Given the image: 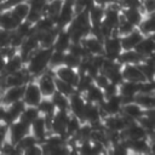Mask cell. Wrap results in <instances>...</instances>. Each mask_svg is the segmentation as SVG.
<instances>
[{"instance_id":"cell-1","label":"cell","mask_w":155,"mask_h":155,"mask_svg":"<svg viewBox=\"0 0 155 155\" xmlns=\"http://www.w3.org/2000/svg\"><path fill=\"white\" fill-rule=\"evenodd\" d=\"M52 50H53L52 47L50 48L39 47L29 56V58L24 63V69L30 76L35 78L48 68V62H50V56L52 53Z\"/></svg>"},{"instance_id":"cell-2","label":"cell","mask_w":155,"mask_h":155,"mask_svg":"<svg viewBox=\"0 0 155 155\" xmlns=\"http://www.w3.org/2000/svg\"><path fill=\"white\" fill-rule=\"evenodd\" d=\"M41 98H42V94L38 86L36 79L35 78L29 79L24 85V91H23V97H22L23 103L29 107H38Z\"/></svg>"},{"instance_id":"cell-3","label":"cell","mask_w":155,"mask_h":155,"mask_svg":"<svg viewBox=\"0 0 155 155\" xmlns=\"http://www.w3.org/2000/svg\"><path fill=\"white\" fill-rule=\"evenodd\" d=\"M28 133H30V125L18 119V120H16L8 125L6 139L8 142H11L12 144H17Z\"/></svg>"},{"instance_id":"cell-4","label":"cell","mask_w":155,"mask_h":155,"mask_svg":"<svg viewBox=\"0 0 155 155\" xmlns=\"http://www.w3.org/2000/svg\"><path fill=\"white\" fill-rule=\"evenodd\" d=\"M35 79H36V82H38V86L40 88L42 97H51L53 92L56 91L53 73L50 69H46L40 75L35 76Z\"/></svg>"},{"instance_id":"cell-5","label":"cell","mask_w":155,"mask_h":155,"mask_svg":"<svg viewBox=\"0 0 155 155\" xmlns=\"http://www.w3.org/2000/svg\"><path fill=\"white\" fill-rule=\"evenodd\" d=\"M121 51H122V47L120 42V36L111 35L103 39V56L105 58L117 59Z\"/></svg>"},{"instance_id":"cell-6","label":"cell","mask_w":155,"mask_h":155,"mask_svg":"<svg viewBox=\"0 0 155 155\" xmlns=\"http://www.w3.org/2000/svg\"><path fill=\"white\" fill-rule=\"evenodd\" d=\"M53 75L70 85H73L75 88H76V85H78V81H79V78H80V74L78 71V69L75 68H70V67H67L64 64L54 68V69H50Z\"/></svg>"},{"instance_id":"cell-7","label":"cell","mask_w":155,"mask_h":155,"mask_svg":"<svg viewBox=\"0 0 155 155\" xmlns=\"http://www.w3.org/2000/svg\"><path fill=\"white\" fill-rule=\"evenodd\" d=\"M101 111H102V117L107 115H116L121 113V107H122V98L121 96L114 94L111 97H108L104 99V102L99 105Z\"/></svg>"},{"instance_id":"cell-8","label":"cell","mask_w":155,"mask_h":155,"mask_svg":"<svg viewBox=\"0 0 155 155\" xmlns=\"http://www.w3.org/2000/svg\"><path fill=\"white\" fill-rule=\"evenodd\" d=\"M30 75L27 73V70L23 68L18 71L11 73V74H4L2 76V88L6 87H13V86H22L25 85V82L28 81V78Z\"/></svg>"},{"instance_id":"cell-9","label":"cell","mask_w":155,"mask_h":155,"mask_svg":"<svg viewBox=\"0 0 155 155\" xmlns=\"http://www.w3.org/2000/svg\"><path fill=\"white\" fill-rule=\"evenodd\" d=\"M68 99H69V111H70V114L79 117L82 121V114H84V109H85V104H86V99H85L84 94L75 91L73 94H70L68 97Z\"/></svg>"},{"instance_id":"cell-10","label":"cell","mask_w":155,"mask_h":155,"mask_svg":"<svg viewBox=\"0 0 155 155\" xmlns=\"http://www.w3.org/2000/svg\"><path fill=\"white\" fill-rule=\"evenodd\" d=\"M75 12H74V7L73 4L70 2H65L63 1L62 7L59 10V13L56 17V25L58 29H64L69 25V23L71 22L73 17H74Z\"/></svg>"},{"instance_id":"cell-11","label":"cell","mask_w":155,"mask_h":155,"mask_svg":"<svg viewBox=\"0 0 155 155\" xmlns=\"http://www.w3.org/2000/svg\"><path fill=\"white\" fill-rule=\"evenodd\" d=\"M81 44L91 56L103 54V40L97 38L96 35H93L91 31L82 38Z\"/></svg>"},{"instance_id":"cell-12","label":"cell","mask_w":155,"mask_h":155,"mask_svg":"<svg viewBox=\"0 0 155 155\" xmlns=\"http://www.w3.org/2000/svg\"><path fill=\"white\" fill-rule=\"evenodd\" d=\"M101 121H102L101 107L98 104L86 102L85 109H84V114H82V122H87L91 126H93V125H96V124H98Z\"/></svg>"},{"instance_id":"cell-13","label":"cell","mask_w":155,"mask_h":155,"mask_svg":"<svg viewBox=\"0 0 155 155\" xmlns=\"http://www.w3.org/2000/svg\"><path fill=\"white\" fill-rule=\"evenodd\" d=\"M126 145L128 148V153H137V154H149L151 153L153 142H149V136L147 138L139 139H126Z\"/></svg>"},{"instance_id":"cell-14","label":"cell","mask_w":155,"mask_h":155,"mask_svg":"<svg viewBox=\"0 0 155 155\" xmlns=\"http://www.w3.org/2000/svg\"><path fill=\"white\" fill-rule=\"evenodd\" d=\"M121 75L124 80L133 82H142L147 80L137 64H121Z\"/></svg>"},{"instance_id":"cell-15","label":"cell","mask_w":155,"mask_h":155,"mask_svg":"<svg viewBox=\"0 0 155 155\" xmlns=\"http://www.w3.org/2000/svg\"><path fill=\"white\" fill-rule=\"evenodd\" d=\"M23 91H24V85L22 86H13V87H6L1 96H0V103L4 105H8L16 101L22 99L23 97Z\"/></svg>"},{"instance_id":"cell-16","label":"cell","mask_w":155,"mask_h":155,"mask_svg":"<svg viewBox=\"0 0 155 155\" xmlns=\"http://www.w3.org/2000/svg\"><path fill=\"white\" fill-rule=\"evenodd\" d=\"M30 133L36 138V140L39 143H42V140L45 139V137L47 136L48 130H47V126H46V121H45V117L44 115H39L31 124H30Z\"/></svg>"},{"instance_id":"cell-17","label":"cell","mask_w":155,"mask_h":155,"mask_svg":"<svg viewBox=\"0 0 155 155\" xmlns=\"http://www.w3.org/2000/svg\"><path fill=\"white\" fill-rule=\"evenodd\" d=\"M24 107H25V104L23 103V101H22V99L16 101V102H13V103L8 104V105L6 107V111H5V115H4L2 121H4L5 124L10 125L11 122H13V121L18 120V117H19L21 113L23 111Z\"/></svg>"},{"instance_id":"cell-18","label":"cell","mask_w":155,"mask_h":155,"mask_svg":"<svg viewBox=\"0 0 155 155\" xmlns=\"http://www.w3.org/2000/svg\"><path fill=\"white\" fill-rule=\"evenodd\" d=\"M136 52H138L142 57H149L154 54L155 51V41H154V35H145L133 48Z\"/></svg>"},{"instance_id":"cell-19","label":"cell","mask_w":155,"mask_h":155,"mask_svg":"<svg viewBox=\"0 0 155 155\" xmlns=\"http://www.w3.org/2000/svg\"><path fill=\"white\" fill-rule=\"evenodd\" d=\"M145 113V109L142 108L139 104H137L136 102H127V103H124L122 107H121V113L124 116H126L127 119L130 120H133V121H137L143 114Z\"/></svg>"},{"instance_id":"cell-20","label":"cell","mask_w":155,"mask_h":155,"mask_svg":"<svg viewBox=\"0 0 155 155\" xmlns=\"http://www.w3.org/2000/svg\"><path fill=\"white\" fill-rule=\"evenodd\" d=\"M144 36H145V35H143L138 28H136L134 30H132V31L128 33L127 35L120 36V42H121L122 50H133V48L136 47V45H137Z\"/></svg>"},{"instance_id":"cell-21","label":"cell","mask_w":155,"mask_h":155,"mask_svg":"<svg viewBox=\"0 0 155 155\" xmlns=\"http://www.w3.org/2000/svg\"><path fill=\"white\" fill-rule=\"evenodd\" d=\"M71 44V39H70V34L68 31V29H59L57 35H56V39H54V42H53V46L52 48L56 50V51H62V52H65L68 50V47L70 46Z\"/></svg>"},{"instance_id":"cell-22","label":"cell","mask_w":155,"mask_h":155,"mask_svg":"<svg viewBox=\"0 0 155 155\" xmlns=\"http://www.w3.org/2000/svg\"><path fill=\"white\" fill-rule=\"evenodd\" d=\"M82 94H84L86 102L94 103V104H98V105H101V104L104 102V99H105L103 88L98 87V86L94 85V84H92Z\"/></svg>"},{"instance_id":"cell-23","label":"cell","mask_w":155,"mask_h":155,"mask_svg":"<svg viewBox=\"0 0 155 155\" xmlns=\"http://www.w3.org/2000/svg\"><path fill=\"white\" fill-rule=\"evenodd\" d=\"M121 16L128 21L131 24H133L136 28L139 25L142 19L144 18V13L139 7H128V8H121Z\"/></svg>"},{"instance_id":"cell-24","label":"cell","mask_w":155,"mask_h":155,"mask_svg":"<svg viewBox=\"0 0 155 155\" xmlns=\"http://www.w3.org/2000/svg\"><path fill=\"white\" fill-rule=\"evenodd\" d=\"M23 68H24V62H23L21 54L18 52H16L13 56L6 58L5 68H4V73L2 74H11V73L18 71V70H21Z\"/></svg>"},{"instance_id":"cell-25","label":"cell","mask_w":155,"mask_h":155,"mask_svg":"<svg viewBox=\"0 0 155 155\" xmlns=\"http://www.w3.org/2000/svg\"><path fill=\"white\" fill-rule=\"evenodd\" d=\"M21 22H18L17 19H15V17L11 15L10 8H4L0 11V28L5 29V30H15L16 27Z\"/></svg>"},{"instance_id":"cell-26","label":"cell","mask_w":155,"mask_h":155,"mask_svg":"<svg viewBox=\"0 0 155 155\" xmlns=\"http://www.w3.org/2000/svg\"><path fill=\"white\" fill-rule=\"evenodd\" d=\"M143 59H144V57H142L134 50H122L116 61L120 64H138Z\"/></svg>"},{"instance_id":"cell-27","label":"cell","mask_w":155,"mask_h":155,"mask_svg":"<svg viewBox=\"0 0 155 155\" xmlns=\"http://www.w3.org/2000/svg\"><path fill=\"white\" fill-rule=\"evenodd\" d=\"M58 30H59V29H58L57 27H54V28L48 29V30H46V31H40V33H38L39 46H40V47H44V48H50V47H52Z\"/></svg>"},{"instance_id":"cell-28","label":"cell","mask_w":155,"mask_h":155,"mask_svg":"<svg viewBox=\"0 0 155 155\" xmlns=\"http://www.w3.org/2000/svg\"><path fill=\"white\" fill-rule=\"evenodd\" d=\"M8 8H10L11 15H12V16L15 17V19H17L18 22L24 21V19L27 18V16H28L29 10H30V7H29V5H28L27 1L17 2V4L12 5V6L8 7Z\"/></svg>"},{"instance_id":"cell-29","label":"cell","mask_w":155,"mask_h":155,"mask_svg":"<svg viewBox=\"0 0 155 155\" xmlns=\"http://www.w3.org/2000/svg\"><path fill=\"white\" fill-rule=\"evenodd\" d=\"M137 28L140 30V33L143 35H154V30H155V17H154V13L144 15V18L142 19V22L139 23V25Z\"/></svg>"},{"instance_id":"cell-30","label":"cell","mask_w":155,"mask_h":155,"mask_svg":"<svg viewBox=\"0 0 155 155\" xmlns=\"http://www.w3.org/2000/svg\"><path fill=\"white\" fill-rule=\"evenodd\" d=\"M133 102H136L137 104H139L145 110L147 109L155 108V97H154V93H142V92H138L133 97Z\"/></svg>"},{"instance_id":"cell-31","label":"cell","mask_w":155,"mask_h":155,"mask_svg":"<svg viewBox=\"0 0 155 155\" xmlns=\"http://www.w3.org/2000/svg\"><path fill=\"white\" fill-rule=\"evenodd\" d=\"M104 16V6L101 5H94L90 11H88V18L91 22V27H98L102 23Z\"/></svg>"},{"instance_id":"cell-32","label":"cell","mask_w":155,"mask_h":155,"mask_svg":"<svg viewBox=\"0 0 155 155\" xmlns=\"http://www.w3.org/2000/svg\"><path fill=\"white\" fill-rule=\"evenodd\" d=\"M50 98H51L56 110H69V99L67 96L54 91Z\"/></svg>"},{"instance_id":"cell-33","label":"cell","mask_w":155,"mask_h":155,"mask_svg":"<svg viewBox=\"0 0 155 155\" xmlns=\"http://www.w3.org/2000/svg\"><path fill=\"white\" fill-rule=\"evenodd\" d=\"M39 115H40V111H39V109H38V107H29V105H25L18 119L30 125Z\"/></svg>"},{"instance_id":"cell-34","label":"cell","mask_w":155,"mask_h":155,"mask_svg":"<svg viewBox=\"0 0 155 155\" xmlns=\"http://www.w3.org/2000/svg\"><path fill=\"white\" fill-rule=\"evenodd\" d=\"M38 109L41 115H48V116H52L56 111V108L50 97H42L38 104Z\"/></svg>"},{"instance_id":"cell-35","label":"cell","mask_w":155,"mask_h":155,"mask_svg":"<svg viewBox=\"0 0 155 155\" xmlns=\"http://www.w3.org/2000/svg\"><path fill=\"white\" fill-rule=\"evenodd\" d=\"M81 124H82V121L79 117H76L74 115H70V117H69V120L67 121V125H65V136L67 137L75 136L76 132L79 131Z\"/></svg>"},{"instance_id":"cell-36","label":"cell","mask_w":155,"mask_h":155,"mask_svg":"<svg viewBox=\"0 0 155 155\" xmlns=\"http://www.w3.org/2000/svg\"><path fill=\"white\" fill-rule=\"evenodd\" d=\"M62 4H63V0H51V1H47L46 6L44 8V15L50 16V17L56 19V17L59 13V10L62 7Z\"/></svg>"},{"instance_id":"cell-37","label":"cell","mask_w":155,"mask_h":155,"mask_svg":"<svg viewBox=\"0 0 155 155\" xmlns=\"http://www.w3.org/2000/svg\"><path fill=\"white\" fill-rule=\"evenodd\" d=\"M54 86H56L57 92H59V93H62L67 97H69L70 94H73L76 91V88L73 85H70V84H68V82H65V81H63V80H61L56 76H54Z\"/></svg>"},{"instance_id":"cell-38","label":"cell","mask_w":155,"mask_h":155,"mask_svg":"<svg viewBox=\"0 0 155 155\" xmlns=\"http://www.w3.org/2000/svg\"><path fill=\"white\" fill-rule=\"evenodd\" d=\"M63 57H64V52L52 50V53L50 56V62H48V68L47 69H54V68L62 65L63 64Z\"/></svg>"},{"instance_id":"cell-39","label":"cell","mask_w":155,"mask_h":155,"mask_svg":"<svg viewBox=\"0 0 155 155\" xmlns=\"http://www.w3.org/2000/svg\"><path fill=\"white\" fill-rule=\"evenodd\" d=\"M80 62H81V58L74 56L73 53H70V52H68V51L64 52V57H63V64H64V65L78 69V67L80 65Z\"/></svg>"},{"instance_id":"cell-40","label":"cell","mask_w":155,"mask_h":155,"mask_svg":"<svg viewBox=\"0 0 155 155\" xmlns=\"http://www.w3.org/2000/svg\"><path fill=\"white\" fill-rule=\"evenodd\" d=\"M155 86H154V80H144L139 82V92L142 93H154Z\"/></svg>"},{"instance_id":"cell-41","label":"cell","mask_w":155,"mask_h":155,"mask_svg":"<svg viewBox=\"0 0 155 155\" xmlns=\"http://www.w3.org/2000/svg\"><path fill=\"white\" fill-rule=\"evenodd\" d=\"M93 84L97 85V86L101 87V88H104V87L109 84V80H108V78H107V75H105L104 73L99 71V73L93 78Z\"/></svg>"},{"instance_id":"cell-42","label":"cell","mask_w":155,"mask_h":155,"mask_svg":"<svg viewBox=\"0 0 155 155\" xmlns=\"http://www.w3.org/2000/svg\"><path fill=\"white\" fill-rule=\"evenodd\" d=\"M30 7V10H38V11H42L47 4V0H25Z\"/></svg>"},{"instance_id":"cell-43","label":"cell","mask_w":155,"mask_h":155,"mask_svg":"<svg viewBox=\"0 0 155 155\" xmlns=\"http://www.w3.org/2000/svg\"><path fill=\"white\" fill-rule=\"evenodd\" d=\"M119 85H115L113 82H109L104 88H103V92H104V97L108 98V97H111L114 94H117L119 93Z\"/></svg>"},{"instance_id":"cell-44","label":"cell","mask_w":155,"mask_h":155,"mask_svg":"<svg viewBox=\"0 0 155 155\" xmlns=\"http://www.w3.org/2000/svg\"><path fill=\"white\" fill-rule=\"evenodd\" d=\"M10 38H11V31L0 28V47L8 46L10 45Z\"/></svg>"},{"instance_id":"cell-45","label":"cell","mask_w":155,"mask_h":155,"mask_svg":"<svg viewBox=\"0 0 155 155\" xmlns=\"http://www.w3.org/2000/svg\"><path fill=\"white\" fill-rule=\"evenodd\" d=\"M22 154H27V155H39V154H42V148H41V144L40 143H36L31 147H28L27 149H24L22 151Z\"/></svg>"},{"instance_id":"cell-46","label":"cell","mask_w":155,"mask_h":155,"mask_svg":"<svg viewBox=\"0 0 155 155\" xmlns=\"http://www.w3.org/2000/svg\"><path fill=\"white\" fill-rule=\"evenodd\" d=\"M5 62H6V58H4L2 56H0V75H2V73H4Z\"/></svg>"},{"instance_id":"cell-47","label":"cell","mask_w":155,"mask_h":155,"mask_svg":"<svg viewBox=\"0 0 155 155\" xmlns=\"http://www.w3.org/2000/svg\"><path fill=\"white\" fill-rule=\"evenodd\" d=\"M5 111H6V105H4V104L0 103V121H2L4 115H5Z\"/></svg>"},{"instance_id":"cell-48","label":"cell","mask_w":155,"mask_h":155,"mask_svg":"<svg viewBox=\"0 0 155 155\" xmlns=\"http://www.w3.org/2000/svg\"><path fill=\"white\" fill-rule=\"evenodd\" d=\"M94 1H96V4H97V5L105 6V5H108L109 2H111V1H114V0H94Z\"/></svg>"},{"instance_id":"cell-49","label":"cell","mask_w":155,"mask_h":155,"mask_svg":"<svg viewBox=\"0 0 155 155\" xmlns=\"http://www.w3.org/2000/svg\"><path fill=\"white\" fill-rule=\"evenodd\" d=\"M63 1H65V2H70V4H74V1H75V0H63Z\"/></svg>"},{"instance_id":"cell-50","label":"cell","mask_w":155,"mask_h":155,"mask_svg":"<svg viewBox=\"0 0 155 155\" xmlns=\"http://www.w3.org/2000/svg\"><path fill=\"white\" fill-rule=\"evenodd\" d=\"M7 0H0V4H5Z\"/></svg>"},{"instance_id":"cell-51","label":"cell","mask_w":155,"mask_h":155,"mask_svg":"<svg viewBox=\"0 0 155 155\" xmlns=\"http://www.w3.org/2000/svg\"><path fill=\"white\" fill-rule=\"evenodd\" d=\"M47 1H51V0H47Z\"/></svg>"}]
</instances>
